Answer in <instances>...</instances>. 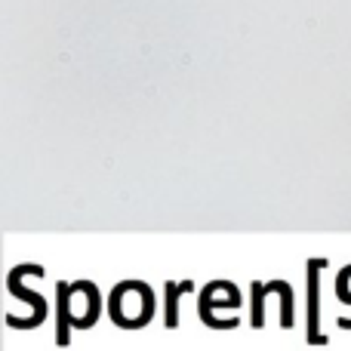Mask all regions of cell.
<instances>
[{
    "label": "cell",
    "mask_w": 351,
    "mask_h": 351,
    "mask_svg": "<svg viewBox=\"0 0 351 351\" xmlns=\"http://www.w3.org/2000/svg\"><path fill=\"white\" fill-rule=\"evenodd\" d=\"M108 311L117 327L139 330V327H145L154 315V293L148 290L145 284H139V280H123V284H117L114 293H111Z\"/></svg>",
    "instance_id": "cell-1"
},
{
    "label": "cell",
    "mask_w": 351,
    "mask_h": 351,
    "mask_svg": "<svg viewBox=\"0 0 351 351\" xmlns=\"http://www.w3.org/2000/svg\"><path fill=\"white\" fill-rule=\"evenodd\" d=\"M327 268L324 259H308V342L311 346H327V336L317 327V317H321V305H317V293H321V271Z\"/></svg>",
    "instance_id": "cell-2"
},
{
    "label": "cell",
    "mask_w": 351,
    "mask_h": 351,
    "mask_svg": "<svg viewBox=\"0 0 351 351\" xmlns=\"http://www.w3.org/2000/svg\"><path fill=\"white\" fill-rule=\"evenodd\" d=\"M71 296H74V287L71 284H59V327H56V342L59 346H68V333L74 327V311H71Z\"/></svg>",
    "instance_id": "cell-3"
},
{
    "label": "cell",
    "mask_w": 351,
    "mask_h": 351,
    "mask_svg": "<svg viewBox=\"0 0 351 351\" xmlns=\"http://www.w3.org/2000/svg\"><path fill=\"white\" fill-rule=\"evenodd\" d=\"M194 290V284L191 280H185V284H167V317H164V324L170 330L179 327V296L182 293H191Z\"/></svg>",
    "instance_id": "cell-4"
},
{
    "label": "cell",
    "mask_w": 351,
    "mask_h": 351,
    "mask_svg": "<svg viewBox=\"0 0 351 351\" xmlns=\"http://www.w3.org/2000/svg\"><path fill=\"white\" fill-rule=\"evenodd\" d=\"M268 287L280 296V327L290 330L293 327V287L287 280H271Z\"/></svg>",
    "instance_id": "cell-5"
},
{
    "label": "cell",
    "mask_w": 351,
    "mask_h": 351,
    "mask_svg": "<svg viewBox=\"0 0 351 351\" xmlns=\"http://www.w3.org/2000/svg\"><path fill=\"white\" fill-rule=\"evenodd\" d=\"M265 293H268V284H253L250 287V302H253V327L259 330L262 324H265V317H262V311H265Z\"/></svg>",
    "instance_id": "cell-6"
},
{
    "label": "cell",
    "mask_w": 351,
    "mask_h": 351,
    "mask_svg": "<svg viewBox=\"0 0 351 351\" xmlns=\"http://www.w3.org/2000/svg\"><path fill=\"white\" fill-rule=\"evenodd\" d=\"M339 327L342 330H351V317H339Z\"/></svg>",
    "instance_id": "cell-7"
}]
</instances>
